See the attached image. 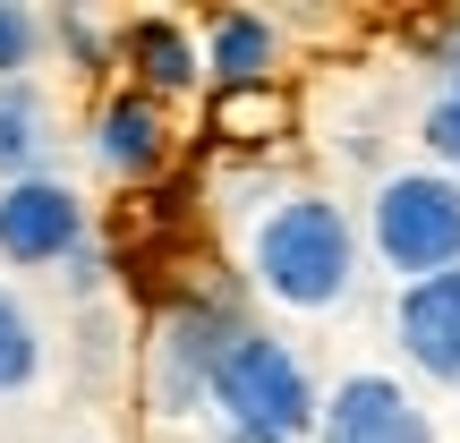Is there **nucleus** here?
I'll use <instances>...</instances> for the list:
<instances>
[{
  "instance_id": "obj_1",
  "label": "nucleus",
  "mask_w": 460,
  "mask_h": 443,
  "mask_svg": "<svg viewBox=\"0 0 460 443\" xmlns=\"http://www.w3.org/2000/svg\"><path fill=\"white\" fill-rule=\"evenodd\" d=\"M205 393H214V410L230 418L239 443H298L315 427L307 367L290 359V341H273V332H256V324L222 332L214 367H205Z\"/></svg>"
},
{
  "instance_id": "obj_2",
  "label": "nucleus",
  "mask_w": 460,
  "mask_h": 443,
  "mask_svg": "<svg viewBox=\"0 0 460 443\" xmlns=\"http://www.w3.org/2000/svg\"><path fill=\"white\" fill-rule=\"evenodd\" d=\"M349 273H358V230L332 197H290L273 205L256 230V281L281 298V307H341Z\"/></svg>"
},
{
  "instance_id": "obj_3",
  "label": "nucleus",
  "mask_w": 460,
  "mask_h": 443,
  "mask_svg": "<svg viewBox=\"0 0 460 443\" xmlns=\"http://www.w3.org/2000/svg\"><path fill=\"white\" fill-rule=\"evenodd\" d=\"M376 256L393 273L427 281L460 264V180L444 171H401L376 188Z\"/></svg>"
},
{
  "instance_id": "obj_4",
  "label": "nucleus",
  "mask_w": 460,
  "mask_h": 443,
  "mask_svg": "<svg viewBox=\"0 0 460 443\" xmlns=\"http://www.w3.org/2000/svg\"><path fill=\"white\" fill-rule=\"evenodd\" d=\"M77 239H85V205L68 180L34 171V180L0 188V256L9 264H60V256H77Z\"/></svg>"
},
{
  "instance_id": "obj_5",
  "label": "nucleus",
  "mask_w": 460,
  "mask_h": 443,
  "mask_svg": "<svg viewBox=\"0 0 460 443\" xmlns=\"http://www.w3.org/2000/svg\"><path fill=\"white\" fill-rule=\"evenodd\" d=\"M324 443H435L427 410L401 393V376H341L324 401Z\"/></svg>"
},
{
  "instance_id": "obj_6",
  "label": "nucleus",
  "mask_w": 460,
  "mask_h": 443,
  "mask_svg": "<svg viewBox=\"0 0 460 443\" xmlns=\"http://www.w3.org/2000/svg\"><path fill=\"white\" fill-rule=\"evenodd\" d=\"M401 350L427 384H460V264L401 290Z\"/></svg>"
},
{
  "instance_id": "obj_7",
  "label": "nucleus",
  "mask_w": 460,
  "mask_h": 443,
  "mask_svg": "<svg viewBox=\"0 0 460 443\" xmlns=\"http://www.w3.org/2000/svg\"><path fill=\"white\" fill-rule=\"evenodd\" d=\"M102 171L111 180H154V171L171 163V120L154 94H111L102 102Z\"/></svg>"
},
{
  "instance_id": "obj_8",
  "label": "nucleus",
  "mask_w": 460,
  "mask_h": 443,
  "mask_svg": "<svg viewBox=\"0 0 460 443\" xmlns=\"http://www.w3.org/2000/svg\"><path fill=\"white\" fill-rule=\"evenodd\" d=\"M222 332H230V324H222L214 307H180V315H171V332H163V376H154L163 410H197V393H205V367H214Z\"/></svg>"
},
{
  "instance_id": "obj_9",
  "label": "nucleus",
  "mask_w": 460,
  "mask_h": 443,
  "mask_svg": "<svg viewBox=\"0 0 460 443\" xmlns=\"http://www.w3.org/2000/svg\"><path fill=\"white\" fill-rule=\"evenodd\" d=\"M51 146H60L51 102L34 94L26 77H9V85H0V180H34V171L51 163Z\"/></svg>"
},
{
  "instance_id": "obj_10",
  "label": "nucleus",
  "mask_w": 460,
  "mask_h": 443,
  "mask_svg": "<svg viewBox=\"0 0 460 443\" xmlns=\"http://www.w3.org/2000/svg\"><path fill=\"white\" fill-rule=\"evenodd\" d=\"M205 34H214L205 68L222 77V94H230V85H273V51H281V43H273V26H264V17H247V9H222Z\"/></svg>"
},
{
  "instance_id": "obj_11",
  "label": "nucleus",
  "mask_w": 460,
  "mask_h": 443,
  "mask_svg": "<svg viewBox=\"0 0 460 443\" xmlns=\"http://www.w3.org/2000/svg\"><path fill=\"white\" fill-rule=\"evenodd\" d=\"M128 60H137V77L163 85V94L197 85V43H188L171 17H137V26H128Z\"/></svg>"
},
{
  "instance_id": "obj_12",
  "label": "nucleus",
  "mask_w": 460,
  "mask_h": 443,
  "mask_svg": "<svg viewBox=\"0 0 460 443\" xmlns=\"http://www.w3.org/2000/svg\"><path fill=\"white\" fill-rule=\"evenodd\" d=\"M34 376H43V332H34V315L0 290V393H26Z\"/></svg>"
},
{
  "instance_id": "obj_13",
  "label": "nucleus",
  "mask_w": 460,
  "mask_h": 443,
  "mask_svg": "<svg viewBox=\"0 0 460 443\" xmlns=\"http://www.w3.org/2000/svg\"><path fill=\"white\" fill-rule=\"evenodd\" d=\"M214 128L239 137V146H256V137L281 128V94H273V85H230V94L214 102Z\"/></svg>"
},
{
  "instance_id": "obj_14",
  "label": "nucleus",
  "mask_w": 460,
  "mask_h": 443,
  "mask_svg": "<svg viewBox=\"0 0 460 443\" xmlns=\"http://www.w3.org/2000/svg\"><path fill=\"white\" fill-rule=\"evenodd\" d=\"M34 43H43V26H34V9H17V0H0V85H9L17 68L34 60Z\"/></svg>"
},
{
  "instance_id": "obj_15",
  "label": "nucleus",
  "mask_w": 460,
  "mask_h": 443,
  "mask_svg": "<svg viewBox=\"0 0 460 443\" xmlns=\"http://www.w3.org/2000/svg\"><path fill=\"white\" fill-rule=\"evenodd\" d=\"M427 146L460 171V102H435V111H427Z\"/></svg>"
},
{
  "instance_id": "obj_16",
  "label": "nucleus",
  "mask_w": 460,
  "mask_h": 443,
  "mask_svg": "<svg viewBox=\"0 0 460 443\" xmlns=\"http://www.w3.org/2000/svg\"><path fill=\"white\" fill-rule=\"evenodd\" d=\"M444 102H460V68H452V94H444Z\"/></svg>"
}]
</instances>
